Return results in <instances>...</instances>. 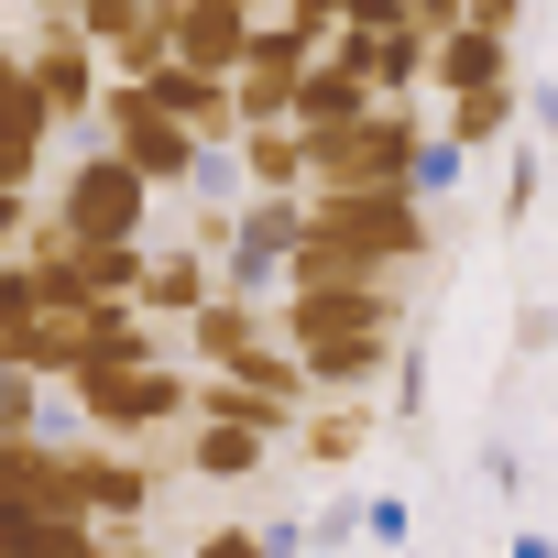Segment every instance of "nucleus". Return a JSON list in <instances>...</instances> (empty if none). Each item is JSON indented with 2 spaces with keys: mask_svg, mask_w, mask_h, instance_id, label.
<instances>
[{
  "mask_svg": "<svg viewBox=\"0 0 558 558\" xmlns=\"http://www.w3.org/2000/svg\"><path fill=\"white\" fill-rule=\"evenodd\" d=\"M186 340H197V362H208V373H230L241 351H263V340H274V307H252V296H219V286H208V307L186 318Z\"/></svg>",
  "mask_w": 558,
  "mask_h": 558,
  "instance_id": "obj_18",
  "label": "nucleus"
},
{
  "mask_svg": "<svg viewBox=\"0 0 558 558\" xmlns=\"http://www.w3.org/2000/svg\"><path fill=\"white\" fill-rule=\"evenodd\" d=\"M45 12H66V0H45Z\"/></svg>",
  "mask_w": 558,
  "mask_h": 558,
  "instance_id": "obj_43",
  "label": "nucleus"
},
{
  "mask_svg": "<svg viewBox=\"0 0 558 558\" xmlns=\"http://www.w3.org/2000/svg\"><path fill=\"white\" fill-rule=\"evenodd\" d=\"M186 558H274V547H263V525H208Z\"/></svg>",
  "mask_w": 558,
  "mask_h": 558,
  "instance_id": "obj_32",
  "label": "nucleus"
},
{
  "mask_svg": "<svg viewBox=\"0 0 558 558\" xmlns=\"http://www.w3.org/2000/svg\"><path fill=\"white\" fill-rule=\"evenodd\" d=\"M460 23H471V34H514V23H525V0H460Z\"/></svg>",
  "mask_w": 558,
  "mask_h": 558,
  "instance_id": "obj_35",
  "label": "nucleus"
},
{
  "mask_svg": "<svg viewBox=\"0 0 558 558\" xmlns=\"http://www.w3.org/2000/svg\"><path fill=\"white\" fill-rule=\"evenodd\" d=\"M482 482H493V493H525V460H514V449L493 438V449H482Z\"/></svg>",
  "mask_w": 558,
  "mask_h": 558,
  "instance_id": "obj_39",
  "label": "nucleus"
},
{
  "mask_svg": "<svg viewBox=\"0 0 558 558\" xmlns=\"http://www.w3.org/2000/svg\"><path fill=\"white\" fill-rule=\"evenodd\" d=\"M0 362L34 373V384H66L88 362V307H23L12 329H0Z\"/></svg>",
  "mask_w": 558,
  "mask_h": 558,
  "instance_id": "obj_12",
  "label": "nucleus"
},
{
  "mask_svg": "<svg viewBox=\"0 0 558 558\" xmlns=\"http://www.w3.org/2000/svg\"><path fill=\"white\" fill-rule=\"evenodd\" d=\"M460 175H471V154H460L449 132H427V143H416V175H405V197H449Z\"/></svg>",
  "mask_w": 558,
  "mask_h": 558,
  "instance_id": "obj_28",
  "label": "nucleus"
},
{
  "mask_svg": "<svg viewBox=\"0 0 558 558\" xmlns=\"http://www.w3.org/2000/svg\"><path fill=\"white\" fill-rule=\"evenodd\" d=\"M186 416H219V427H263V438H296V416H307V405H286V395H263V384H230V373H208Z\"/></svg>",
  "mask_w": 558,
  "mask_h": 558,
  "instance_id": "obj_21",
  "label": "nucleus"
},
{
  "mask_svg": "<svg viewBox=\"0 0 558 558\" xmlns=\"http://www.w3.org/2000/svg\"><path fill=\"white\" fill-rule=\"evenodd\" d=\"M186 252H208V263H219V252H230V208H197V230H186Z\"/></svg>",
  "mask_w": 558,
  "mask_h": 558,
  "instance_id": "obj_38",
  "label": "nucleus"
},
{
  "mask_svg": "<svg viewBox=\"0 0 558 558\" xmlns=\"http://www.w3.org/2000/svg\"><path fill=\"white\" fill-rule=\"evenodd\" d=\"M296 547H362V504H318L296 525Z\"/></svg>",
  "mask_w": 558,
  "mask_h": 558,
  "instance_id": "obj_30",
  "label": "nucleus"
},
{
  "mask_svg": "<svg viewBox=\"0 0 558 558\" xmlns=\"http://www.w3.org/2000/svg\"><path fill=\"white\" fill-rule=\"evenodd\" d=\"M66 405H77L88 438H121V449H132V438L175 427V416L197 405V384H186L165 351H154V362H77V373H66Z\"/></svg>",
  "mask_w": 558,
  "mask_h": 558,
  "instance_id": "obj_2",
  "label": "nucleus"
},
{
  "mask_svg": "<svg viewBox=\"0 0 558 558\" xmlns=\"http://www.w3.org/2000/svg\"><path fill=\"white\" fill-rule=\"evenodd\" d=\"M56 154V110L34 99V88H12V99H0V186H23L34 197V165Z\"/></svg>",
  "mask_w": 558,
  "mask_h": 558,
  "instance_id": "obj_20",
  "label": "nucleus"
},
{
  "mask_svg": "<svg viewBox=\"0 0 558 558\" xmlns=\"http://www.w3.org/2000/svg\"><path fill=\"white\" fill-rule=\"evenodd\" d=\"M143 208H154V186H143V175L99 143V154L56 186V208H45V219H56L66 241H143Z\"/></svg>",
  "mask_w": 558,
  "mask_h": 558,
  "instance_id": "obj_6",
  "label": "nucleus"
},
{
  "mask_svg": "<svg viewBox=\"0 0 558 558\" xmlns=\"http://www.w3.org/2000/svg\"><path fill=\"white\" fill-rule=\"evenodd\" d=\"M274 12H286V23L307 34V45H329V34H340V12H351V0H274Z\"/></svg>",
  "mask_w": 558,
  "mask_h": 558,
  "instance_id": "obj_33",
  "label": "nucleus"
},
{
  "mask_svg": "<svg viewBox=\"0 0 558 558\" xmlns=\"http://www.w3.org/2000/svg\"><path fill=\"white\" fill-rule=\"evenodd\" d=\"M88 121H99V143H110V154H121V165H132L143 186H186V175H197V154H208V143H197L186 121H165V110H154V99H143L132 77H110Z\"/></svg>",
  "mask_w": 558,
  "mask_h": 558,
  "instance_id": "obj_5",
  "label": "nucleus"
},
{
  "mask_svg": "<svg viewBox=\"0 0 558 558\" xmlns=\"http://www.w3.org/2000/svg\"><path fill=\"white\" fill-rule=\"evenodd\" d=\"M66 416H77V405H56V384H34V373H12V362H0V438H12V427L66 438Z\"/></svg>",
  "mask_w": 558,
  "mask_h": 558,
  "instance_id": "obj_25",
  "label": "nucleus"
},
{
  "mask_svg": "<svg viewBox=\"0 0 558 558\" xmlns=\"http://www.w3.org/2000/svg\"><path fill=\"white\" fill-rule=\"evenodd\" d=\"M208 12H274V0H208Z\"/></svg>",
  "mask_w": 558,
  "mask_h": 558,
  "instance_id": "obj_42",
  "label": "nucleus"
},
{
  "mask_svg": "<svg viewBox=\"0 0 558 558\" xmlns=\"http://www.w3.org/2000/svg\"><path fill=\"white\" fill-rule=\"evenodd\" d=\"M99 558H165V547H143V536H99Z\"/></svg>",
  "mask_w": 558,
  "mask_h": 558,
  "instance_id": "obj_41",
  "label": "nucleus"
},
{
  "mask_svg": "<svg viewBox=\"0 0 558 558\" xmlns=\"http://www.w3.org/2000/svg\"><path fill=\"white\" fill-rule=\"evenodd\" d=\"M66 482H77V514H88L99 536H132V525L154 514V482H165V471H154L143 449H121V438H77V449H66Z\"/></svg>",
  "mask_w": 558,
  "mask_h": 558,
  "instance_id": "obj_7",
  "label": "nucleus"
},
{
  "mask_svg": "<svg viewBox=\"0 0 558 558\" xmlns=\"http://www.w3.org/2000/svg\"><path fill=\"white\" fill-rule=\"evenodd\" d=\"M514 132H536V143H558V77H547V88H514Z\"/></svg>",
  "mask_w": 558,
  "mask_h": 558,
  "instance_id": "obj_31",
  "label": "nucleus"
},
{
  "mask_svg": "<svg viewBox=\"0 0 558 558\" xmlns=\"http://www.w3.org/2000/svg\"><path fill=\"white\" fill-rule=\"evenodd\" d=\"M66 23L99 45L110 77H154L165 66V0H66Z\"/></svg>",
  "mask_w": 558,
  "mask_h": 558,
  "instance_id": "obj_10",
  "label": "nucleus"
},
{
  "mask_svg": "<svg viewBox=\"0 0 558 558\" xmlns=\"http://www.w3.org/2000/svg\"><path fill=\"white\" fill-rule=\"evenodd\" d=\"M274 340L307 351V340H405V286L395 274H318V286L274 296Z\"/></svg>",
  "mask_w": 558,
  "mask_h": 558,
  "instance_id": "obj_4",
  "label": "nucleus"
},
{
  "mask_svg": "<svg viewBox=\"0 0 558 558\" xmlns=\"http://www.w3.org/2000/svg\"><path fill=\"white\" fill-rule=\"evenodd\" d=\"M362 110H373V88H362L351 66L307 56V77H296V110H286V132H340V121H362Z\"/></svg>",
  "mask_w": 558,
  "mask_h": 558,
  "instance_id": "obj_19",
  "label": "nucleus"
},
{
  "mask_svg": "<svg viewBox=\"0 0 558 558\" xmlns=\"http://www.w3.org/2000/svg\"><path fill=\"white\" fill-rule=\"evenodd\" d=\"M427 395H438V384H427V351L395 340V362H384V405H395V427H427Z\"/></svg>",
  "mask_w": 558,
  "mask_h": 558,
  "instance_id": "obj_27",
  "label": "nucleus"
},
{
  "mask_svg": "<svg viewBox=\"0 0 558 558\" xmlns=\"http://www.w3.org/2000/svg\"><path fill=\"white\" fill-rule=\"evenodd\" d=\"M427 197L405 186H307V230L286 252V286H318V274H405L427 263Z\"/></svg>",
  "mask_w": 558,
  "mask_h": 558,
  "instance_id": "obj_1",
  "label": "nucleus"
},
{
  "mask_svg": "<svg viewBox=\"0 0 558 558\" xmlns=\"http://www.w3.org/2000/svg\"><path fill=\"white\" fill-rule=\"evenodd\" d=\"M307 143V186H405L416 143H427V99H373L340 132H296Z\"/></svg>",
  "mask_w": 558,
  "mask_h": 558,
  "instance_id": "obj_3",
  "label": "nucleus"
},
{
  "mask_svg": "<svg viewBox=\"0 0 558 558\" xmlns=\"http://www.w3.org/2000/svg\"><path fill=\"white\" fill-rule=\"evenodd\" d=\"M438 132H449L460 154H504V143H514V77H504V88H460Z\"/></svg>",
  "mask_w": 558,
  "mask_h": 558,
  "instance_id": "obj_23",
  "label": "nucleus"
},
{
  "mask_svg": "<svg viewBox=\"0 0 558 558\" xmlns=\"http://www.w3.org/2000/svg\"><path fill=\"white\" fill-rule=\"evenodd\" d=\"M23 77H34V99L56 110V132H66V121H88V110H99V88H110L99 45H88L66 12H45V23H34V45H23Z\"/></svg>",
  "mask_w": 558,
  "mask_h": 558,
  "instance_id": "obj_9",
  "label": "nucleus"
},
{
  "mask_svg": "<svg viewBox=\"0 0 558 558\" xmlns=\"http://www.w3.org/2000/svg\"><path fill=\"white\" fill-rule=\"evenodd\" d=\"M536 197H547V143H514V154H504V208H493V219H504V230H525V219H536Z\"/></svg>",
  "mask_w": 558,
  "mask_h": 558,
  "instance_id": "obj_26",
  "label": "nucleus"
},
{
  "mask_svg": "<svg viewBox=\"0 0 558 558\" xmlns=\"http://www.w3.org/2000/svg\"><path fill=\"white\" fill-rule=\"evenodd\" d=\"M132 88H143V99H154L165 121H186V132H197L208 154H219V143H241V110H230V77H208V66H175V56H165V66H154V77H132Z\"/></svg>",
  "mask_w": 558,
  "mask_h": 558,
  "instance_id": "obj_11",
  "label": "nucleus"
},
{
  "mask_svg": "<svg viewBox=\"0 0 558 558\" xmlns=\"http://www.w3.org/2000/svg\"><path fill=\"white\" fill-rule=\"evenodd\" d=\"M514 77V34H471V23H449L438 45H427V99H460V88H504Z\"/></svg>",
  "mask_w": 558,
  "mask_h": 558,
  "instance_id": "obj_15",
  "label": "nucleus"
},
{
  "mask_svg": "<svg viewBox=\"0 0 558 558\" xmlns=\"http://www.w3.org/2000/svg\"><path fill=\"white\" fill-rule=\"evenodd\" d=\"M23 307H34V263H23V252H0V329H12Z\"/></svg>",
  "mask_w": 558,
  "mask_h": 558,
  "instance_id": "obj_34",
  "label": "nucleus"
},
{
  "mask_svg": "<svg viewBox=\"0 0 558 558\" xmlns=\"http://www.w3.org/2000/svg\"><path fill=\"white\" fill-rule=\"evenodd\" d=\"M208 286H219V274H208V252H143V286H132V318H197L208 307Z\"/></svg>",
  "mask_w": 558,
  "mask_h": 558,
  "instance_id": "obj_17",
  "label": "nucleus"
},
{
  "mask_svg": "<svg viewBox=\"0 0 558 558\" xmlns=\"http://www.w3.org/2000/svg\"><path fill=\"white\" fill-rule=\"evenodd\" d=\"M504 558H558V536H536V525H514V536H504Z\"/></svg>",
  "mask_w": 558,
  "mask_h": 558,
  "instance_id": "obj_40",
  "label": "nucleus"
},
{
  "mask_svg": "<svg viewBox=\"0 0 558 558\" xmlns=\"http://www.w3.org/2000/svg\"><path fill=\"white\" fill-rule=\"evenodd\" d=\"M384 362H395V340H307L296 384H307V405L318 395H384Z\"/></svg>",
  "mask_w": 558,
  "mask_h": 558,
  "instance_id": "obj_16",
  "label": "nucleus"
},
{
  "mask_svg": "<svg viewBox=\"0 0 558 558\" xmlns=\"http://www.w3.org/2000/svg\"><path fill=\"white\" fill-rule=\"evenodd\" d=\"M405 536H416V504H405L395 482H384V493H362V547H405Z\"/></svg>",
  "mask_w": 558,
  "mask_h": 558,
  "instance_id": "obj_29",
  "label": "nucleus"
},
{
  "mask_svg": "<svg viewBox=\"0 0 558 558\" xmlns=\"http://www.w3.org/2000/svg\"><path fill=\"white\" fill-rule=\"evenodd\" d=\"M23 230H34V197H23V186H0V252H23Z\"/></svg>",
  "mask_w": 558,
  "mask_h": 558,
  "instance_id": "obj_36",
  "label": "nucleus"
},
{
  "mask_svg": "<svg viewBox=\"0 0 558 558\" xmlns=\"http://www.w3.org/2000/svg\"><path fill=\"white\" fill-rule=\"evenodd\" d=\"M395 23H416V34H427V45H438V34H449V23H460V0H405V12H395Z\"/></svg>",
  "mask_w": 558,
  "mask_h": 558,
  "instance_id": "obj_37",
  "label": "nucleus"
},
{
  "mask_svg": "<svg viewBox=\"0 0 558 558\" xmlns=\"http://www.w3.org/2000/svg\"><path fill=\"white\" fill-rule=\"evenodd\" d=\"M230 165H241V186H252V197H263V186H307V143H296L286 121L241 132V143H230Z\"/></svg>",
  "mask_w": 558,
  "mask_h": 558,
  "instance_id": "obj_24",
  "label": "nucleus"
},
{
  "mask_svg": "<svg viewBox=\"0 0 558 558\" xmlns=\"http://www.w3.org/2000/svg\"><path fill=\"white\" fill-rule=\"evenodd\" d=\"M252 23H263V12H208V0H165V56H175V66L230 77V66H241V45H252Z\"/></svg>",
  "mask_w": 558,
  "mask_h": 558,
  "instance_id": "obj_13",
  "label": "nucleus"
},
{
  "mask_svg": "<svg viewBox=\"0 0 558 558\" xmlns=\"http://www.w3.org/2000/svg\"><path fill=\"white\" fill-rule=\"evenodd\" d=\"M373 427H384L373 395H318V405L296 416V460H307V471H351V460L373 449Z\"/></svg>",
  "mask_w": 558,
  "mask_h": 558,
  "instance_id": "obj_14",
  "label": "nucleus"
},
{
  "mask_svg": "<svg viewBox=\"0 0 558 558\" xmlns=\"http://www.w3.org/2000/svg\"><path fill=\"white\" fill-rule=\"evenodd\" d=\"M186 427H197V438H186V471H197V482H252V471L274 460L263 427H219V416H186Z\"/></svg>",
  "mask_w": 558,
  "mask_h": 558,
  "instance_id": "obj_22",
  "label": "nucleus"
},
{
  "mask_svg": "<svg viewBox=\"0 0 558 558\" xmlns=\"http://www.w3.org/2000/svg\"><path fill=\"white\" fill-rule=\"evenodd\" d=\"M307 56H318V45H307L286 12H263V23H252V45H241V66H230V110H241V132H263V121H286V110H296Z\"/></svg>",
  "mask_w": 558,
  "mask_h": 558,
  "instance_id": "obj_8",
  "label": "nucleus"
}]
</instances>
